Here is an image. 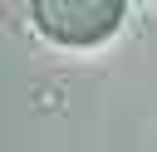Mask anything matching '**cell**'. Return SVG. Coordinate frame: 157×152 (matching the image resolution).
Wrapping results in <instances>:
<instances>
[{
    "label": "cell",
    "instance_id": "1",
    "mask_svg": "<svg viewBox=\"0 0 157 152\" xmlns=\"http://www.w3.org/2000/svg\"><path fill=\"white\" fill-rule=\"evenodd\" d=\"M34 20L59 44H98L123 25V0H34Z\"/></svg>",
    "mask_w": 157,
    "mask_h": 152
}]
</instances>
